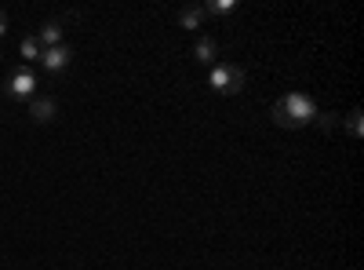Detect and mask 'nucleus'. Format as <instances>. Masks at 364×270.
Listing matches in <instances>:
<instances>
[{
  "label": "nucleus",
  "mask_w": 364,
  "mask_h": 270,
  "mask_svg": "<svg viewBox=\"0 0 364 270\" xmlns=\"http://www.w3.org/2000/svg\"><path fill=\"white\" fill-rule=\"evenodd\" d=\"M245 81H248L245 66H233V63H215L208 73V84L215 88L219 95H237L240 88H245Z\"/></svg>",
  "instance_id": "2"
},
{
  "label": "nucleus",
  "mask_w": 364,
  "mask_h": 270,
  "mask_svg": "<svg viewBox=\"0 0 364 270\" xmlns=\"http://www.w3.org/2000/svg\"><path fill=\"white\" fill-rule=\"evenodd\" d=\"M314 121H317V125H321L324 132H331V128H336V125H339V113H317V117H314Z\"/></svg>",
  "instance_id": "12"
},
{
  "label": "nucleus",
  "mask_w": 364,
  "mask_h": 270,
  "mask_svg": "<svg viewBox=\"0 0 364 270\" xmlns=\"http://www.w3.org/2000/svg\"><path fill=\"white\" fill-rule=\"evenodd\" d=\"M0 92H4V84H0Z\"/></svg>",
  "instance_id": "14"
},
{
  "label": "nucleus",
  "mask_w": 364,
  "mask_h": 270,
  "mask_svg": "<svg viewBox=\"0 0 364 270\" xmlns=\"http://www.w3.org/2000/svg\"><path fill=\"white\" fill-rule=\"evenodd\" d=\"M346 132H350L353 139H360V132H364V121H360V110H350V113H346Z\"/></svg>",
  "instance_id": "11"
},
{
  "label": "nucleus",
  "mask_w": 364,
  "mask_h": 270,
  "mask_svg": "<svg viewBox=\"0 0 364 270\" xmlns=\"http://www.w3.org/2000/svg\"><path fill=\"white\" fill-rule=\"evenodd\" d=\"M237 11V0H211L204 4V15H233Z\"/></svg>",
  "instance_id": "10"
},
{
  "label": "nucleus",
  "mask_w": 364,
  "mask_h": 270,
  "mask_svg": "<svg viewBox=\"0 0 364 270\" xmlns=\"http://www.w3.org/2000/svg\"><path fill=\"white\" fill-rule=\"evenodd\" d=\"M4 92H8L15 103H22V99L29 103V99L37 95V73L29 70V66H18V70L4 81Z\"/></svg>",
  "instance_id": "3"
},
{
  "label": "nucleus",
  "mask_w": 364,
  "mask_h": 270,
  "mask_svg": "<svg viewBox=\"0 0 364 270\" xmlns=\"http://www.w3.org/2000/svg\"><path fill=\"white\" fill-rule=\"evenodd\" d=\"M8 33V11H0V37Z\"/></svg>",
  "instance_id": "13"
},
{
  "label": "nucleus",
  "mask_w": 364,
  "mask_h": 270,
  "mask_svg": "<svg viewBox=\"0 0 364 270\" xmlns=\"http://www.w3.org/2000/svg\"><path fill=\"white\" fill-rule=\"evenodd\" d=\"M41 63H44V70H48V73H63V70H70V63H73V44L44 48Z\"/></svg>",
  "instance_id": "4"
},
{
  "label": "nucleus",
  "mask_w": 364,
  "mask_h": 270,
  "mask_svg": "<svg viewBox=\"0 0 364 270\" xmlns=\"http://www.w3.org/2000/svg\"><path fill=\"white\" fill-rule=\"evenodd\" d=\"M18 55H22V63H37V58L44 55V48H41V41H37V37H22Z\"/></svg>",
  "instance_id": "9"
},
{
  "label": "nucleus",
  "mask_w": 364,
  "mask_h": 270,
  "mask_svg": "<svg viewBox=\"0 0 364 270\" xmlns=\"http://www.w3.org/2000/svg\"><path fill=\"white\" fill-rule=\"evenodd\" d=\"M219 55H223V48H219L215 37H197V41H193V58H197V63L215 66V63H219Z\"/></svg>",
  "instance_id": "6"
},
{
  "label": "nucleus",
  "mask_w": 364,
  "mask_h": 270,
  "mask_svg": "<svg viewBox=\"0 0 364 270\" xmlns=\"http://www.w3.org/2000/svg\"><path fill=\"white\" fill-rule=\"evenodd\" d=\"M33 37L41 41V48H58L63 44V22H44Z\"/></svg>",
  "instance_id": "7"
},
{
  "label": "nucleus",
  "mask_w": 364,
  "mask_h": 270,
  "mask_svg": "<svg viewBox=\"0 0 364 270\" xmlns=\"http://www.w3.org/2000/svg\"><path fill=\"white\" fill-rule=\"evenodd\" d=\"M200 22H204V8H200V4L178 8V26H182V29H200Z\"/></svg>",
  "instance_id": "8"
},
{
  "label": "nucleus",
  "mask_w": 364,
  "mask_h": 270,
  "mask_svg": "<svg viewBox=\"0 0 364 270\" xmlns=\"http://www.w3.org/2000/svg\"><path fill=\"white\" fill-rule=\"evenodd\" d=\"M29 117H33L37 125H51L58 117V103L51 95H33V99H29Z\"/></svg>",
  "instance_id": "5"
},
{
  "label": "nucleus",
  "mask_w": 364,
  "mask_h": 270,
  "mask_svg": "<svg viewBox=\"0 0 364 270\" xmlns=\"http://www.w3.org/2000/svg\"><path fill=\"white\" fill-rule=\"evenodd\" d=\"M269 117H273V125H281V128H306L317 117V103L306 92H288L284 99L273 103Z\"/></svg>",
  "instance_id": "1"
}]
</instances>
